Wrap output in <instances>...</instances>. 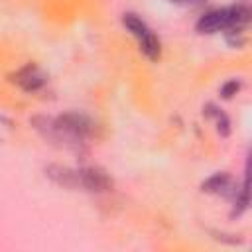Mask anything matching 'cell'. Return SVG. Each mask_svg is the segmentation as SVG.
Here are the masks:
<instances>
[{
	"label": "cell",
	"mask_w": 252,
	"mask_h": 252,
	"mask_svg": "<svg viewBox=\"0 0 252 252\" xmlns=\"http://www.w3.org/2000/svg\"><path fill=\"white\" fill-rule=\"evenodd\" d=\"M33 124L47 140L67 148L83 146L94 132V122L81 112H65L55 118H33Z\"/></svg>",
	"instance_id": "cell-1"
},
{
	"label": "cell",
	"mask_w": 252,
	"mask_h": 252,
	"mask_svg": "<svg viewBox=\"0 0 252 252\" xmlns=\"http://www.w3.org/2000/svg\"><path fill=\"white\" fill-rule=\"evenodd\" d=\"M250 20V10L246 4H232V6H222V8H213L209 12H205L197 24L195 30L199 33H219L224 32L226 39L230 45H238L236 43V35L242 37L246 26ZM244 39V37H242Z\"/></svg>",
	"instance_id": "cell-2"
},
{
	"label": "cell",
	"mask_w": 252,
	"mask_h": 252,
	"mask_svg": "<svg viewBox=\"0 0 252 252\" xmlns=\"http://www.w3.org/2000/svg\"><path fill=\"white\" fill-rule=\"evenodd\" d=\"M47 175L69 189H85L91 193H104L112 187V179L106 175L104 169L100 167H61V165H51L45 169Z\"/></svg>",
	"instance_id": "cell-3"
},
{
	"label": "cell",
	"mask_w": 252,
	"mask_h": 252,
	"mask_svg": "<svg viewBox=\"0 0 252 252\" xmlns=\"http://www.w3.org/2000/svg\"><path fill=\"white\" fill-rule=\"evenodd\" d=\"M201 189L205 193H213V195H220L224 199H228L232 203V217L242 215L248 209V177H242V183L238 185L232 175H228L226 171H219L213 173L203 185Z\"/></svg>",
	"instance_id": "cell-4"
},
{
	"label": "cell",
	"mask_w": 252,
	"mask_h": 252,
	"mask_svg": "<svg viewBox=\"0 0 252 252\" xmlns=\"http://www.w3.org/2000/svg\"><path fill=\"white\" fill-rule=\"evenodd\" d=\"M122 26L136 37L140 51L150 59V61H158L161 57V41L156 35V32L134 12H124L122 14Z\"/></svg>",
	"instance_id": "cell-5"
},
{
	"label": "cell",
	"mask_w": 252,
	"mask_h": 252,
	"mask_svg": "<svg viewBox=\"0 0 252 252\" xmlns=\"http://www.w3.org/2000/svg\"><path fill=\"white\" fill-rule=\"evenodd\" d=\"M12 83H16L20 89H24L28 93H35V91H39L47 83V77H45V73L37 65L28 63V65L20 67L12 75Z\"/></svg>",
	"instance_id": "cell-6"
},
{
	"label": "cell",
	"mask_w": 252,
	"mask_h": 252,
	"mask_svg": "<svg viewBox=\"0 0 252 252\" xmlns=\"http://www.w3.org/2000/svg\"><path fill=\"white\" fill-rule=\"evenodd\" d=\"M205 116L215 118V122H217V130H219L222 136H228V132H230V120H228V116H226L219 106H215V104H207V106H205Z\"/></svg>",
	"instance_id": "cell-7"
},
{
	"label": "cell",
	"mask_w": 252,
	"mask_h": 252,
	"mask_svg": "<svg viewBox=\"0 0 252 252\" xmlns=\"http://www.w3.org/2000/svg\"><path fill=\"white\" fill-rule=\"evenodd\" d=\"M240 89H242V81H238V79H228V81L220 87V96H222V98H232L234 94H238Z\"/></svg>",
	"instance_id": "cell-8"
},
{
	"label": "cell",
	"mask_w": 252,
	"mask_h": 252,
	"mask_svg": "<svg viewBox=\"0 0 252 252\" xmlns=\"http://www.w3.org/2000/svg\"><path fill=\"white\" fill-rule=\"evenodd\" d=\"M171 2H183L185 4V2H195V0H171Z\"/></svg>",
	"instance_id": "cell-9"
}]
</instances>
